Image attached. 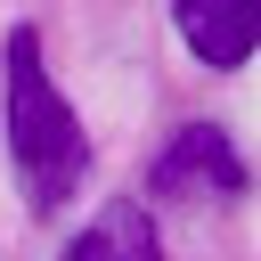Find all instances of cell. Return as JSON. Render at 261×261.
Returning a JSON list of instances; mask_svg holds the SVG:
<instances>
[{
  "label": "cell",
  "instance_id": "cell-1",
  "mask_svg": "<svg viewBox=\"0 0 261 261\" xmlns=\"http://www.w3.org/2000/svg\"><path fill=\"white\" fill-rule=\"evenodd\" d=\"M8 155H16V179H24V204H33V212H65V196H73L82 171H90L82 114H73L65 90L49 82L33 24L8 33Z\"/></svg>",
  "mask_w": 261,
  "mask_h": 261
},
{
  "label": "cell",
  "instance_id": "cell-2",
  "mask_svg": "<svg viewBox=\"0 0 261 261\" xmlns=\"http://www.w3.org/2000/svg\"><path fill=\"white\" fill-rule=\"evenodd\" d=\"M147 188H155L163 204H220V196H245V155L228 147L220 122H188V130H171V147L155 155Z\"/></svg>",
  "mask_w": 261,
  "mask_h": 261
},
{
  "label": "cell",
  "instance_id": "cell-3",
  "mask_svg": "<svg viewBox=\"0 0 261 261\" xmlns=\"http://www.w3.org/2000/svg\"><path fill=\"white\" fill-rule=\"evenodd\" d=\"M171 24L212 73H237L261 49V0H171Z\"/></svg>",
  "mask_w": 261,
  "mask_h": 261
},
{
  "label": "cell",
  "instance_id": "cell-4",
  "mask_svg": "<svg viewBox=\"0 0 261 261\" xmlns=\"http://www.w3.org/2000/svg\"><path fill=\"white\" fill-rule=\"evenodd\" d=\"M65 261H163V245H155V220H147L139 204H106V212L65 245Z\"/></svg>",
  "mask_w": 261,
  "mask_h": 261
}]
</instances>
